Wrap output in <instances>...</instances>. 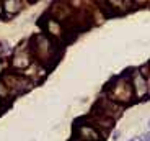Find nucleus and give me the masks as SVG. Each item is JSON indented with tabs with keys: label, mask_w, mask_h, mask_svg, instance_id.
Returning <instances> with one entry per match:
<instances>
[{
	"label": "nucleus",
	"mask_w": 150,
	"mask_h": 141,
	"mask_svg": "<svg viewBox=\"0 0 150 141\" xmlns=\"http://www.w3.org/2000/svg\"><path fill=\"white\" fill-rule=\"evenodd\" d=\"M142 140H140V141H149V133H145V135H142Z\"/></svg>",
	"instance_id": "nucleus-1"
},
{
	"label": "nucleus",
	"mask_w": 150,
	"mask_h": 141,
	"mask_svg": "<svg viewBox=\"0 0 150 141\" xmlns=\"http://www.w3.org/2000/svg\"><path fill=\"white\" fill-rule=\"evenodd\" d=\"M132 141H140V140H139V138H135V140H132Z\"/></svg>",
	"instance_id": "nucleus-2"
}]
</instances>
